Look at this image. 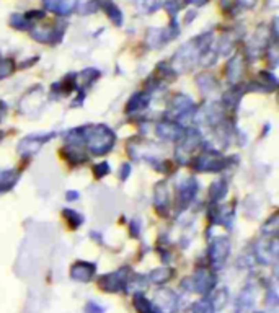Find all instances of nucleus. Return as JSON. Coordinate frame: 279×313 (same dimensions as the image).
I'll return each mask as SVG.
<instances>
[{
  "label": "nucleus",
  "instance_id": "obj_1",
  "mask_svg": "<svg viewBox=\"0 0 279 313\" xmlns=\"http://www.w3.org/2000/svg\"><path fill=\"white\" fill-rule=\"evenodd\" d=\"M212 33H206L199 38L191 39L190 43L183 44L173 57V70L176 72H186L193 66L199 62V57L203 56L206 51L211 49Z\"/></svg>",
  "mask_w": 279,
  "mask_h": 313
},
{
  "label": "nucleus",
  "instance_id": "obj_2",
  "mask_svg": "<svg viewBox=\"0 0 279 313\" xmlns=\"http://www.w3.org/2000/svg\"><path fill=\"white\" fill-rule=\"evenodd\" d=\"M114 132L103 124L83 131V142H87L90 152L95 155H105L110 152L114 145Z\"/></svg>",
  "mask_w": 279,
  "mask_h": 313
},
{
  "label": "nucleus",
  "instance_id": "obj_3",
  "mask_svg": "<svg viewBox=\"0 0 279 313\" xmlns=\"http://www.w3.org/2000/svg\"><path fill=\"white\" fill-rule=\"evenodd\" d=\"M201 134L196 129H190L188 132H184L183 137L180 139V144L175 148V159L180 163H186L190 159V155L196 150L201 145Z\"/></svg>",
  "mask_w": 279,
  "mask_h": 313
},
{
  "label": "nucleus",
  "instance_id": "obj_4",
  "mask_svg": "<svg viewBox=\"0 0 279 313\" xmlns=\"http://www.w3.org/2000/svg\"><path fill=\"white\" fill-rule=\"evenodd\" d=\"M178 33H180V28H178L176 21H172V25L167 28H150L147 31V44L152 49H159L172 41V39H175Z\"/></svg>",
  "mask_w": 279,
  "mask_h": 313
},
{
  "label": "nucleus",
  "instance_id": "obj_5",
  "mask_svg": "<svg viewBox=\"0 0 279 313\" xmlns=\"http://www.w3.org/2000/svg\"><path fill=\"white\" fill-rule=\"evenodd\" d=\"M214 284H215V276L206 269H201L195 274V276L186 277L183 280V286H188L184 289H188L191 292H198V294H207L211 289H214Z\"/></svg>",
  "mask_w": 279,
  "mask_h": 313
},
{
  "label": "nucleus",
  "instance_id": "obj_6",
  "mask_svg": "<svg viewBox=\"0 0 279 313\" xmlns=\"http://www.w3.org/2000/svg\"><path fill=\"white\" fill-rule=\"evenodd\" d=\"M227 159L214 150H206L201 153L195 162V170L198 171H221L227 167Z\"/></svg>",
  "mask_w": 279,
  "mask_h": 313
},
{
  "label": "nucleus",
  "instance_id": "obj_7",
  "mask_svg": "<svg viewBox=\"0 0 279 313\" xmlns=\"http://www.w3.org/2000/svg\"><path fill=\"white\" fill-rule=\"evenodd\" d=\"M230 255V241L226 237H215L209 246V260L215 269H219L227 261Z\"/></svg>",
  "mask_w": 279,
  "mask_h": 313
},
{
  "label": "nucleus",
  "instance_id": "obj_8",
  "mask_svg": "<svg viewBox=\"0 0 279 313\" xmlns=\"http://www.w3.org/2000/svg\"><path fill=\"white\" fill-rule=\"evenodd\" d=\"M277 240L276 237H266L261 238L257 245H255V258L261 264H269L276 260L277 256Z\"/></svg>",
  "mask_w": 279,
  "mask_h": 313
},
{
  "label": "nucleus",
  "instance_id": "obj_9",
  "mask_svg": "<svg viewBox=\"0 0 279 313\" xmlns=\"http://www.w3.org/2000/svg\"><path fill=\"white\" fill-rule=\"evenodd\" d=\"M54 136V132H49V134H31L25 139L20 140V144L17 147V150L23 155V156H29L36 153L40 148L48 142V140H51Z\"/></svg>",
  "mask_w": 279,
  "mask_h": 313
},
{
  "label": "nucleus",
  "instance_id": "obj_10",
  "mask_svg": "<svg viewBox=\"0 0 279 313\" xmlns=\"http://www.w3.org/2000/svg\"><path fill=\"white\" fill-rule=\"evenodd\" d=\"M195 109L196 106L190 97L183 95V93H178V95H175V98L172 100V105H170V116H172L173 119H181V117H186V116H193Z\"/></svg>",
  "mask_w": 279,
  "mask_h": 313
},
{
  "label": "nucleus",
  "instance_id": "obj_11",
  "mask_svg": "<svg viewBox=\"0 0 279 313\" xmlns=\"http://www.w3.org/2000/svg\"><path fill=\"white\" fill-rule=\"evenodd\" d=\"M66 25H60L59 28L56 26H33L31 28V36L40 43H56L62 38Z\"/></svg>",
  "mask_w": 279,
  "mask_h": 313
},
{
  "label": "nucleus",
  "instance_id": "obj_12",
  "mask_svg": "<svg viewBox=\"0 0 279 313\" xmlns=\"http://www.w3.org/2000/svg\"><path fill=\"white\" fill-rule=\"evenodd\" d=\"M196 193H198V181L195 178L186 179L183 184H180V187H178V207H180V210H183L195 199Z\"/></svg>",
  "mask_w": 279,
  "mask_h": 313
},
{
  "label": "nucleus",
  "instance_id": "obj_13",
  "mask_svg": "<svg viewBox=\"0 0 279 313\" xmlns=\"http://www.w3.org/2000/svg\"><path fill=\"white\" fill-rule=\"evenodd\" d=\"M157 134L165 140H180L184 134V129L175 121H164L157 124Z\"/></svg>",
  "mask_w": 279,
  "mask_h": 313
},
{
  "label": "nucleus",
  "instance_id": "obj_14",
  "mask_svg": "<svg viewBox=\"0 0 279 313\" xmlns=\"http://www.w3.org/2000/svg\"><path fill=\"white\" fill-rule=\"evenodd\" d=\"M98 283L105 291L116 292V291H119L122 286H126V274H122V271L113 272V274H105V276L100 277Z\"/></svg>",
  "mask_w": 279,
  "mask_h": 313
},
{
  "label": "nucleus",
  "instance_id": "obj_15",
  "mask_svg": "<svg viewBox=\"0 0 279 313\" xmlns=\"http://www.w3.org/2000/svg\"><path fill=\"white\" fill-rule=\"evenodd\" d=\"M97 271V264L93 263H87V261H79L72 266L71 269V276L75 280H82V283H88V280L93 277V274Z\"/></svg>",
  "mask_w": 279,
  "mask_h": 313
},
{
  "label": "nucleus",
  "instance_id": "obj_16",
  "mask_svg": "<svg viewBox=\"0 0 279 313\" xmlns=\"http://www.w3.org/2000/svg\"><path fill=\"white\" fill-rule=\"evenodd\" d=\"M176 295L168 289H162L157 292V308L162 313H173L176 310Z\"/></svg>",
  "mask_w": 279,
  "mask_h": 313
},
{
  "label": "nucleus",
  "instance_id": "obj_17",
  "mask_svg": "<svg viewBox=\"0 0 279 313\" xmlns=\"http://www.w3.org/2000/svg\"><path fill=\"white\" fill-rule=\"evenodd\" d=\"M265 49H268V39H266L265 28H260L257 31V35L252 38L250 44H248V54H250L252 59H258Z\"/></svg>",
  "mask_w": 279,
  "mask_h": 313
},
{
  "label": "nucleus",
  "instance_id": "obj_18",
  "mask_svg": "<svg viewBox=\"0 0 279 313\" xmlns=\"http://www.w3.org/2000/svg\"><path fill=\"white\" fill-rule=\"evenodd\" d=\"M44 9L56 15H69L75 7V0H43Z\"/></svg>",
  "mask_w": 279,
  "mask_h": 313
},
{
  "label": "nucleus",
  "instance_id": "obj_19",
  "mask_svg": "<svg viewBox=\"0 0 279 313\" xmlns=\"http://www.w3.org/2000/svg\"><path fill=\"white\" fill-rule=\"evenodd\" d=\"M255 297H257V291L253 289V286H246L238 295V302H237V308L240 311H248L252 310L253 303H255Z\"/></svg>",
  "mask_w": 279,
  "mask_h": 313
},
{
  "label": "nucleus",
  "instance_id": "obj_20",
  "mask_svg": "<svg viewBox=\"0 0 279 313\" xmlns=\"http://www.w3.org/2000/svg\"><path fill=\"white\" fill-rule=\"evenodd\" d=\"M243 75V59L242 56H234L230 60H229V64H227V77H229V80L230 82H237L240 80V77Z\"/></svg>",
  "mask_w": 279,
  "mask_h": 313
},
{
  "label": "nucleus",
  "instance_id": "obj_21",
  "mask_svg": "<svg viewBox=\"0 0 279 313\" xmlns=\"http://www.w3.org/2000/svg\"><path fill=\"white\" fill-rule=\"evenodd\" d=\"M100 5H102V9L106 12V15L110 17V20L114 23L116 26L122 25V13H121V10L118 9V5H116L113 0H102Z\"/></svg>",
  "mask_w": 279,
  "mask_h": 313
},
{
  "label": "nucleus",
  "instance_id": "obj_22",
  "mask_svg": "<svg viewBox=\"0 0 279 313\" xmlns=\"http://www.w3.org/2000/svg\"><path fill=\"white\" fill-rule=\"evenodd\" d=\"M18 173L15 170H0V193L10 191L18 181Z\"/></svg>",
  "mask_w": 279,
  "mask_h": 313
},
{
  "label": "nucleus",
  "instance_id": "obj_23",
  "mask_svg": "<svg viewBox=\"0 0 279 313\" xmlns=\"http://www.w3.org/2000/svg\"><path fill=\"white\" fill-rule=\"evenodd\" d=\"M155 207H157L160 212H167L168 207V191H167V184L165 183H159L155 186Z\"/></svg>",
  "mask_w": 279,
  "mask_h": 313
},
{
  "label": "nucleus",
  "instance_id": "obj_24",
  "mask_svg": "<svg viewBox=\"0 0 279 313\" xmlns=\"http://www.w3.org/2000/svg\"><path fill=\"white\" fill-rule=\"evenodd\" d=\"M149 101H150V97L147 95V93H136V95L129 100L126 111H128V113H137V111H141V109H144L147 105H149Z\"/></svg>",
  "mask_w": 279,
  "mask_h": 313
},
{
  "label": "nucleus",
  "instance_id": "obj_25",
  "mask_svg": "<svg viewBox=\"0 0 279 313\" xmlns=\"http://www.w3.org/2000/svg\"><path fill=\"white\" fill-rule=\"evenodd\" d=\"M134 307L139 310V313H162L157 307H155V305H152L141 294H136V297H134Z\"/></svg>",
  "mask_w": 279,
  "mask_h": 313
},
{
  "label": "nucleus",
  "instance_id": "obj_26",
  "mask_svg": "<svg viewBox=\"0 0 279 313\" xmlns=\"http://www.w3.org/2000/svg\"><path fill=\"white\" fill-rule=\"evenodd\" d=\"M172 274H173V271L170 268H159L149 274V279L153 284H165L167 280L172 279Z\"/></svg>",
  "mask_w": 279,
  "mask_h": 313
},
{
  "label": "nucleus",
  "instance_id": "obj_27",
  "mask_svg": "<svg viewBox=\"0 0 279 313\" xmlns=\"http://www.w3.org/2000/svg\"><path fill=\"white\" fill-rule=\"evenodd\" d=\"M75 7L82 15H91L100 7V0H75Z\"/></svg>",
  "mask_w": 279,
  "mask_h": 313
},
{
  "label": "nucleus",
  "instance_id": "obj_28",
  "mask_svg": "<svg viewBox=\"0 0 279 313\" xmlns=\"http://www.w3.org/2000/svg\"><path fill=\"white\" fill-rule=\"evenodd\" d=\"M227 193V183L224 181V179H219V181H215L211 190H209V194H211V199L215 202V201H221L224 196Z\"/></svg>",
  "mask_w": 279,
  "mask_h": 313
},
{
  "label": "nucleus",
  "instance_id": "obj_29",
  "mask_svg": "<svg viewBox=\"0 0 279 313\" xmlns=\"http://www.w3.org/2000/svg\"><path fill=\"white\" fill-rule=\"evenodd\" d=\"M137 9H141L145 13H153L162 7V0H134Z\"/></svg>",
  "mask_w": 279,
  "mask_h": 313
},
{
  "label": "nucleus",
  "instance_id": "obj_30",
  "mask_svg": "<svg viewBox=\"0 0 279 313\" xmlns=\"http://www.w3.org/2000/svg\"><path fill=\"white\" fill-rule=\"evenodd\" d=\"M10 25L17 29H28V28H33V23H31L25 15L21 13H13L10 17Z\"/></svg>",
  "mask_w": 279,
  "mask_h": 313
},
{
  "label": "nucleus",
  "instance_id": "obj_31",
  "mask_svg": "<svg viewBox=\"0 0 279 313\" xmlns=\"http://www.w3.org/2000/svg\"><path fill=\"white\" fill-rule=\"evenodd\" d=\"M80 77H82V82H83V88H87V87H90V85L95 82V80H98L100 70L88 67V69H85L83 72L80 74Z\"/></svg>",
  "mask_w": 279,
  "mask_h": 313
},
{
  "label": "nucleus",
  "instance_id": "obj_32",
  "mask_svg": "<svg viewBox=\"0 0 279 313\" xmlns=\"http://www.w3.org/2000/svg\"><path fill=\"white\" fill-rule=\"evenodd\" d=\"M198 85L201 87V90H204L206 93H209V91H214V88L217 87V82L214 80V77L204 74V75L198 77Z\"/></svg>",
  "mask_w": 279,
  "mask_h": 313
},
{
  "label": "nucleus",
  "instance_id": "obj_33",
  "mask_svg": "<svg viewBox=\"0 0 279 313\" xmlns=\"http://www.w3.org/2000/svg\"><path fill=\"white\" fill-rule=\"evenodd\" d=\"M214 311L215 308L212 307L211 300H201L191 307V313H214Z\"/></svg>",
  "mask_w": 279,
  "mask_h": 313
},
{
  "label": "nucleus",
  "instance_id": "obj_34",
  "mask_svg": "<svg viewBox=\"0 0 279 313\" xmlns=\"http://www.w3.org/2000/svg\"><path fill=\"white\" fill-rule=\"evenodd\" d=\"M15 70V64L12 59H2L0 60V78L9 77L10 74H13Z\"/></svg>",
  "mask_w": 279,
  "mask_h": 313
},
{
  "label": "nucleus",
  "instance_id": "obj_35",
  "mask_svg": "<svg viewBox=\"0 0 279 313\" xmlns=\"http://www.w3.org/2000/svg\"><path fill=\"white\" fill-rule=\"evenodd\" d=\"M64 217L69 221V224L72 222V229H77V227H79V225L83 222L82 215L77 214L75 210H72V209H66V210H64Z\"/></svg>",
  "mask_w": 279,
  "mask_h": 313
},
{
  "label": "nucleus",
  "instance_id": "obj_36",
  "mask_svg": "<svg viewBox=\"0 0 279 313\" xmlns=\"http://www.w3.org/2000/svg\"><path fill=\"white\" fill-rule=\"evenodd\" d=\"M234 44H235V39L232 36H224L221 39V44H219V52L221 54H229L232 49H234Z\"/></svg>",
  "mask_w": 279,
  "mask_h": 313
},
{
  "label": "nucleus",
  "instance_id": "obj_37",
  "mask_svg": "<svg viewBox=\"0 0 279 313\" xmlns=\"http://www.w3.org/2000/svg\"><path fill=\"white\" fill-rule=\"evenodd\" d=\"M240 97H242V93H238L237 90H230V91L226 93L224 100H226V103H227L229 106H235V105L238 103Z\"/></svg>",
  "mask_w": 279,
  "mask_h": 313
},
{
  "label": "nucleus",
  "instance_id": "obj_38",
  "mask_svg": "<svg viewBox=\"0 0 279 313\" xmlns=\"http://www.w3.org/2000/svg\"><path fill=\"white\" fill-rule=\"evenodd\" d=\"M227 297H229V294H227L226 291H217V294H215V300H211L212 307H214V308H221L222 305L226 303Z\"/></svg>",
  "mask_w": 279,
  "mask_h": 313
},
{
  "label": "nucleus",
  "instance_id": "obj_39",
  "mask_svg": "<svg viewBox=\"0 0 279 313\" xmlns=\"http://www.w3.org/2000/svg\"><path fill=\"white\" fill-rule=\"evenodd\" d=\"M108 173H110V165H108L106 162L98 163V165L95 167V176H97V178H103V176H106Z\"/></svg>",
  "mask_w": 279,
  "mask_h": 313
},
{
  "label": "nucleus",
  "instance_id": "obj_40",
  "mask_svg": "<svg viewBox=\"0 0 279 313\" xmlns=\"http://www.w3.org/2000/svg\"><path fill=\"white\" fill-rule=\"evenodd\" d=\"M44 12H40V10H33V12H28L26 15H25V17L31 21V23H33V21H38V20H43L44 18Z\"/></svg>",
  "mask_w": 279,
  "mask_h": 313
},
{
  "label": "nucleus",
  "instance_id": "obj_41",
  "mask_svg": "<svg viewBox=\"0 0 279 313\" xmlns=\"http://www.w3.org/2000/svg\"><path fill=\"white\" fill-rule=\"evenodd\" d=\"M85 311H87V313H103L105 308L100 307V305H97L95 302H88L87 307H85Z\"/></svg>",
  "mask_w": 279,
  "mask_h": 313
},
{
  "label": "nucleus",
  "instance_id": "obj_42",
  "mask_svg": "<svg viewBox=\"0 0 279 313\" xmlns=\"http://www.w3.org/2000/svg\"><path fill=\"white\" fill-rule=\"evenodd\" d=\"M129 173H131V165L129 163H124V165L121 167V173H119L121 179H126L129 176Z\"/></svg>",
  "mask_w": 279,
  "mask_h": 313
},
{
  "label": "nucleus",
  "instance_id": "obj_43",
  "mask_svg": "<svg viewBox=\"0 0 279 313\" xmlns=\"http://www.w3.org/2000/svg\"><path fill=\"white\" fill-rule=\"evenodd\" d=\"M257 4V0H238V5H242L243 9H252Z\"/></svg>",
  "mask_w": 279,
  "mask_h": 313
},
{
  "label": "nucleus",
  "instance_id": "obj_44",
  "mask_svg": "<svg viewBox=\"0 0 279 313\" xmlns=\"http://www.w3.org/2000/svg\"><path fill=\"white\" fill-rule=\"evenodd\" d=\"M222 9L224 10H230V7H232V4H234V0H222Z\"/></svg>",
  "mask_w": 279,
  "mask_h": 313
},
{
  "label": "nucleus",
  "instance_id": "obj_45",
  "mask_svg": "<svg viewBox=\"0 0 279 313\" xmlns=\"http://www.w3.org/2000/svg\"><path fill=\"white\" fill-rule=\"evenodd\" d=\"M67 199H69V201L79 199V193H77V191H69V193H67Z\"/></svg>",
  "mask_w": 279,
  "mask_h": 313
},
{
  "label": "nucleus",
  "instance_id": "obj_46",
  "mask_svg": "<svg viewBox=\"0 0 279 313\" xmlns=\"http://www.w3.org/2000/svg\"><path fill=\"white\" fill-rule=\"evenodd\" d=\"M5 111H7V106H5L4 103H0V121H2V117H4Z\"/></svg>",
  "mask_w": 279,
  "mask_h": 313
},
{
  "label": "nucleus",
  "instance_id": "obj_47",
  "mask_svg": "<svg viewBox=\"0 0 279 313\" xmlns=\"http://www.w3.org/2000/svg\"><path fill=\"white\" fill-rule=\"evenodd\" d=\"M136 222H137V221H136ZM134 230H136V235H139V230H141V224H139V222H137V224H133V232H134Z\"/></svg>",
  "mask_w": 279,
  "mask_h": 313
},
{
  "label": "nucleus",
  "instance_id": "obj_48",
  "mask_svg": "<svg viewBox=\"0 0 279 313\" xmlns=\"http://www.w3.org/2000/svg\"><path fill=\"white\" fill-rule=\"evenodd\" d=\"M4 139V132H0V140H2Z\"/></svg>",
  "mask_w": 279,
  "mask_h": 313
},
{
  "label": "nucleus",
  "instance_id": "obj_49",
  "mask_svg": "<svg viewBox=\"0 0 279 313\" xmlns=\"http://www.w3.org/2000/svg\"><path fill=\"white\" fill-rule=\"evenodd\" d=\"M0 60H2V57H0Z\"/></svg>",
  "mask_w": 279,
  "mask_h": 313
},
{
  "label": "nucleus",
  "instance_id": "obj_50",
  "mask_svg": "<svg viewBox=\"0 0 279 313\" xmlns=\"http://www.w3.org/2000/svg\"><path fill=\"white\" fill-rule=\"evenodd\" d=\"M258 313H260V311H258Z\"/></svg>",
  "mask_w": 279,
  "mask_h": 313
}]
</instances>
